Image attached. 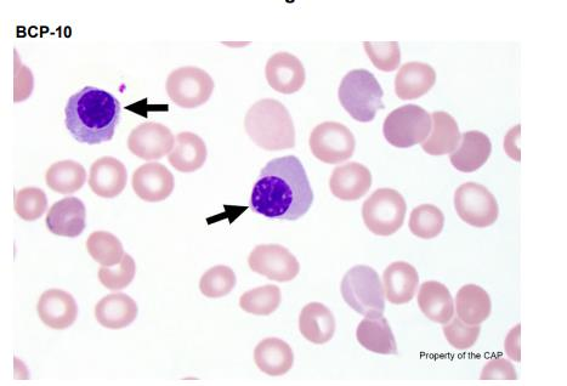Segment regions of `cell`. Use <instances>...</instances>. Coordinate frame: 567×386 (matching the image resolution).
<instances>
[{"label":"cell","instance_id":"obj_1","mask_svg":"<svg viewBox=\"0 0 567 386\" xmlns=\"http://www.w3.org/2000/svg\"><path fill=\"white\" fill-rule=\"evenodd\" d=\"M313 203L314 192L308 175L302 162L294 156L275 158L266 164L251 196L253 212L279 221L304 217Z\"/></svg>","mask_w":567,"mask_h":386},{"label":"cell","instance_id":"obj_2","mask_svg":"<svg viewBox=\"0 0 567 386\" xmlns=\"http://www.w3.org/2000/svg\"><path fill=\"white\" fill-rule=\"evenodd\" d=\"M65 116L66 128L78 143H109L121 119V102L111 93L88 85L68 99Z\"/></svg>","mask_w":567,"mask_h":386},{"label":"cell","instance_id":"obj_3","mask_svg":"<svg viewBox=\"0 0 567 386\" xmlns=\"http://www.w3.org/2000/svg\"><path fill=\"white\" fill-rule=\"evenodd\" d=\"M245 129L255 145L266 151H282L296 146V129L286 106L274 99H264L249 109Z\"/></svg>","mask_w":567,"mask_h":386},{"label":"cell","instance_id":"obj_4","mask_svg":"<svg viewBox=\"0 0 567 386\" xmlns=\"http://www.w3.org/2000/svg\"><path fill=\"white\" fill-rule=\"evenodd\" d=\"M383 89L377 78L367 70H354L343 78L339 101L344 110L357 122L368 123L384 109Z\"/></svg>","mask_w":567,"mask_h":386},{"label":"cell","instance_id":"obj_5","mask_svg":"<svg viewBox=\"0 0 567 386\" xmlns=\"http://www.w3.org/2000/svg\"><path fill=\"white\" fill-rule=\"evenodd\" d=\"M343 299L351 309L366 317H381L385 294L381 277L370 266L357 265L345 274L340 286Z\"/></svg>","mask_w":567,"mask_h":386},{"label":"cell","instance_id":"obj_6","mask_svg":"<svg viewBox=\"0 0 567 386\" xmlns=\"http://www.w3.org/2000/svg\"><path fill=\"white\" fill-rule=\"evenodd\" d=\"M406 212L407 204L399 191L379 189L364 203L362 218L372 234L387 237L401 229Z\"/></svg>","mask_w":567,"mask_h":386},{"label":"cell","instance_id":"obj_7","mask_svg":"<svg viewBox=\"0 0 567 386\" xmlns=\"http://www.w3.org/2000/svg\"><path fill=\"white\" fill-rule=\"evenodd\" d=\"M432 116L417 105L401 106L384 121L383 133L390 145L399 149L423 144L432 132Z\"/></svg>","mask_w":567,"mask_h":386},{"label":"cell","instance_id":"obj_8","mask_svg":"<svg viewBox=\"0 0 567 386\" xmlns=\"http://www.w3.org/2000/svg\"><path fill=\"white\" fill-rule=\"evenodd\" d=\"M214 87L211 75L198 67H180L170 73L166 83L169 99L181 109H196L207 104Z\"/></svg>","mask_w":567,"mask_h":386},{"label":"cell","instance_id":"obj_9","mask_svg":"<svg viewBox=\"0 0 567 386\" xmlns=\"http://www.w3.org/2000/svg\"><path fill=\"white\" fill-rule=\"evenodd\" d=\"M310 150L317 160L339 164L354 156L356 141L351 130L338 122L319 124L310 135Z\"/></svg>","mask_w":567,"mask_h":386},{"label":"cell","instance_id":"obj_10","mask_svg":"<svg viewBox=\"0 0 567 386\" xmlns=\"http://www.w3.org/2000/svg\"><path fill=\"white\" fill-rule=\"evenodd\" d=\"M458 217L470 226L485 229L496 223L500 208L496 197L481 184L467 183L459 186L455 193Z\"/></svg>","mask_w":567,"mask_h":386},{"label":"cell","instance_id":"obj_11","mask_svg":"<svg viewBox=\"0 0 567 386\" xmlns=\"http://www.w3.org/2000/svg\"><path fill=\"white\" fill-rule=\"evenodd\" d=\"M248 265L252 271L276 282H289L300 271L299 261L281 244H260L249 255Z\"/></svg>","mask_w":567,"mask_h":386},{"label":"cell","instance_id":"obj_12","mask_svg":"<svg viewBox=\"0 0 567 386\" xmlns=\"http://www.w3.org/2000/svg\"><path fill=\"white\" fill-rule=\"evenodd\" d=\"M175 138L161 123L147 122L134 128L128 138V149L145 161H157L173 151Z\"/></svg>","mask_w":567,"mask_h":386},{"label":"cell","instance_id":"obj_13","mask_svg":"<svg viewBox=\"0 0 567 386\" xmlns=\"http://www.w3.org/2000/svg\"><path fill=\"white\" fill-rule=\"evenodd\" d=\"M136 196L145 202L157 203L172 195L175 181L173 174L161 163H146L135 170L132 179Z\"/></svg>","mask_w":567,"mask_h":386},{"label":"cell","instance_id":"obj_14","mask_svg":"<svg viewBox=\"0 0 567 386\" xmlns=\"http://www.w3.org/2000/svg\"><path fill=\"white\" fill-rule=\"evenodd\" d=\"M265 76L272 89L286 95L299 92L306 79L302 61L289 53L272 55L266 64Z\"/></svg>","mask_w":567,"mask_h":386},{"label":"cell","instance_id":"obj_15","mask_svg":"<svg viewBox=\"0 0 567 386\" xmlns=\"http://www.w3.org/2000/svg\"><path fill=\"white\" fill-rule=\"evenodd\" d=\"M37 311L44 325L56 331L71 327L78 316L75 298L61 289H49L44 292L39 298Z\"/></svg>","mask_w":567,"mask_h":386},{"label":"cell","instance_id":"obj_16","mask_svg":"<svg viewBox=\"0 0 567 386\" xmlns=\"http://www.w3.org/2000/svg\"><path fill=\"white\" fill-rule=\"evenodd\" d=\"M372 186L370 169L357 162L343 164L333 170L330 189L333 196L345 202H353L364 197Z\"/></svg>","mask_w":567,"mask_h":386},{"label":"cell","instance_id":"obj_17","mask_svg":"<svg viewBox=\"0 0 567 386\" xmlns=\"http://www.w3.org/2000/svg\"><path fill=\"white\" fill-rule=\"evenodd\" d=\"M127 184V168L115 157H101L90 168L89 186L96 196L115 198L121 195Z\"/></svg>","mask_w":567,"mask_h":386},{"label":"cell","instance_id":"obj_18","mask_svg":"<svg viewBox=\"0 0 567 386\" xmlns=\"http://www.w3.org/2000/svg\"><path fill=\"white\" fill-rule=\"evenodd\" d=\"M85 218L87 210L84 203L79 198L67 197L49 209L45 223L51 234L75 238L84 231Z\"/></svg>","mask_w":567,"mask_h":386},{"label":"cell","instance_id":"obj_19","mask_svg":"<svg viewBox=\"0 0 567 386\" xmlns=\"http://www.w3.org/2000/svg\"><path fill=\"white\" fill-rule=\"evenodd\" d=\"M384 294L394 305L410 303L415 298L419 286V275L406 261H395L384 271Z\"/></svg>","mask_w":567,"mask_h":386},{"label":"cell","instance_id":"obj_20","mask_svg":"<svg viewBox=\"0 0 567 386\" xmlns=\"http://www.w3.org/2000/svg\"><path fill=\"white\" fill-rule=\"evenodd\" d=\"M492 145L484 133L472 130L462 135V143L451 153L450 160L459 172L473 173L489 161Z\"/></svg>","mask_w":567,"mask_h":386},{"label":"cell","instance_id":"obj_21","mask_svg":"<svg viewBox=\"0 0 567 386\" xmlns=\"http://www.w3.org/2000/svg\"><path fill=\"white\" fill-rule=\"evenodd\" d=\"M138 314V304L124 293L106 295L95 306L96 321L107 329L126 328L132 325Z\"/></svg>","mask_w":567,"mask_h":386},{"label":"cell","instance_id":"obj_22","mask_svg":"<svg viewBox=\"0 0 567 386\" xmlns=\"http://www.w3.org/2000/svg\"><path fill=\"white\" fill-rule=\"evenodd\" d=\"M436 82L434 68L423 62H408L395 78V93L401 100H416L432 90Z\"/></svg>","mask_w":567,"mask_h":386},{"label":"cell","instance_id":"obj_23","mask_svg":"<svg viewBox=\"0 0 567 386\" xmlns=\"http://www.w3.org/2000/svg\"><path fill=\"white\" fill-rule=\"evenodd\" d=\"M254 362L260 371L270 377L285 376L294 365L293 350L282 339H264L254 350Z\"/></svg>","mask_w":567,"mask_h":386},{"label":"cell","instance_id":"obj_24","mask_svg":"<svg viewBox=\"0 0 567 386\" xmlns=\"http://www.w3.org/2000/svg\"><path fill=\"white\" fill-rule=\"evenodd\" d=\"M418 306L430 321L446 325L455 315V303L445 285L438 281L424 282L418 293Z\"/></svg>","mask_w":567,"mask_h":386},{"label":"cell","instance_id":"obj_25","mask_svg":"<svg viewBox=\"0 0 567 386\" xmlns=\"http://www.w3.org/2000/svg\"><path fill=\"white\" fill-rule=\"evenodd\" d=\"M299 329L308 342L323 345L334 337L336 320L326 305L310 303L300 312Z\"/></svg>","mask_w":567,"mask_h":386},{"label":"cell","instance_id":"obj_26","mask_svg":"<svg viewBox=\"0 0 567 386\" xmlns=\"http://www.w3.org/2000/svg\"><path fill=\"white\" fill-rule=\"evenodd\" d=\"M207 155V146L200 136L184 132L178 134L175 139L174 149L169 153L168 161L180 173H194L206 163Z\"/></svg>","mask_w":567,"mask_h":386},{"label":"cell","instance_id":"obj_27","mask_svg":"<svg viewBox=\"0 0 567 386\" xmlns=\"http://www.w3.org/2000/svg\"><path fill=\"white\" fill-rule=\"evenodd\" d=\"M357 342L368 351L381 355L398 354V344L385 317H367L356 331Z\"/></svg>","mask_w":567,"mask_h":386},{"label":"cell","instance_id":"obj_28","mask_svg":"<svg viewBox=\"0 0 567 386\" xmlns=\"http://www.w3.org/2000/svg\"><path fill=\"white\" fill-rule=\"evenodd\" d=\"M432 121V133L422 145L424 152L432 156L450 155L455 152L462 136L456 119L450 113L438 111L433 113Z\"/></svg>","mask_w":567,"mask_h":386},{"label":"cell","instance_id":"obj_29","mask_svg":"<svg viewBox=\"0 0 567 386\" xmlns=\"http://www.w3.org/2000/svg\"><path fill=\"white\" fill-rule=\"evenodd\" d=\"M489 293L476 285H467L459 289L456 297L458 319L470 326H480L491 315Z\"/></svg>","mask_w":567,"mask_h":386},{"label":"cell","instance_id":"obj_30","mask_svg":"<svg viewBox=\"0 0 567 386\" xmlns=\"http://www.w3.org/2000/svg\"><path fill=\"white\" fill-rule=\"evenodd\" d=\"M87 180V172L81 163L61 161L51 164L45 174V183L50 190L61 195H71L81 190Z\"/></svg>","mask_w":567,"mask_h":386},{"label":"cell","instance_id":"obj_31","mask_svg":"<svg viewBox=\"0 0 567 386\" xmlns=\"http://www.w3.org/2000/svg\"><path fill=\"white\" fill-rule=\"evenodd\" d=\"M87 251L96 263L106 268L117 266L126 254L119 238L106 231H95L88 237Z\"/></svg>","mask_w":567,"mask_h":386},{"label":"cell","instance_id":"obj_32","mask_svg":"<svg viewBox=\"0 0 567 386\" xmlns=\"http://www.w3.org/2000/svg\"><path fill=\"white\" fill-rule=\"evenodd\" d=\"M445 215L440 208L433 204H422L412 210L410 218V230L413 235L422 240H432L438 237L444 230Z\"/></svg>","mask_w":567,"mask_h":386},{"label":"cell","instance_id":"obj_33","mask_svg":"<svg viewBox=\"0 0 567 386\" xmlns=\"http://www.w3.org/2000/svg\"><path fill=\"white\" fill-rule=\"evenodd\" d=\"M281 300V289L274 285H268L243 293L240 299V308L248 314L269 316L279 309Z\"/></svg>","mask_w":567,"mask_h":386},{"label":"cell","instance_id":"obj_34","mask_svg":"<svg viewBox=\"0 0 567 386\" xmlns=\"http://www.w3.org/2000/svg\"><path fill=\"white\" fill-rule=\"evenodd\" d=\"M237 278L229 266L219 265L204 272L200 281V291L209 299L226 297L236 287Z\"/></svg>","mask_w":567,"mask_h":386},{"label":"cell","instance_id":"obj_35","mask_svg":"<svg viewBox=\"0 0 567 386\" xmlns=\"http://www.w3.org/2000/svg\"><path fill=\"white\" fill-rule=\"evenodd\" d=\"M14 207L22 220L36 221L47 210L48 198L45 192L37 187H25L16 192Z\"/></svg>","mask_w":567,"mask_h":386},{"label":"cell","instance_id":"obj_36","mask_svg":"<svg viewBox=\"0 0 567 386\" xmlns=\"http://www.w3.org/2000/svg\"><path fill=\"white\" fill-rule=\"evenodd\" d=\"M135 274V260L129 254H124L117 268L102 266L98 277L101 285L110 289V291H122V289L127 288L133 282Z\"/></svg>","mask_w":567,"mask_h":386},{"label":"cell","instance_id":"obj_37","mask_svg":"<svg viewBox=\"0 0 567 386\" xmlns=\"http://www.w3.org/2000/svg\"><path fill=\"white\" fill-rule=\"evenodd\" d=\"M368 58L379 71L393 72L398 70L401 62V50L398 42H365Z\"/></svg>","mask_w":567,"mask_h":386},{"label":"cell","instance_id":"obj_38","mask_svg":"<svg viewBox=\"0 0 567 386\" xmlns=\"http://www.w3.org/2000/svg\"><path fill=\"white\" fill-rule=\"evenodd\" d=\"M480 326H470L462 320L452 319L446 323L444 334L447 342L456 350H468L473 348L480 337Z\"/></svg>","mask_w":567,"mask_h":386},{"label":"cell","instance_id":"obj_39","mask_svg":"<svg viewBox=\"0 0 567 386\" xmlns=\"http://www.w3.org/2000/svg\"><path fill=\"white\" fill-rule=\"evenodd\" d=\"M14 75V101H25L33 92L34 81L30 68L21 64L17 51H15Z\"/></svg>","mask_w":567,"mask_h":386},{"label":"cell","instance_id":"obj_40","mask_svg":"<svg viewBox=\"0 0 567 386\" xmlns=\"http://www.w3.org/2000/svg\"><path fill=\"white\" fill-rule=\"evenodd\" d=\"M481 380H517L518 373L514 366L506 359H493L486 363L480 376Z\"/></svg>","mask_w":567,"mask_h":386},{"label":"cell","instance_id":"obj_41","mask_svg":"<svg viewBox=\"0 0 567 386\" xmlns=\"http://www.w3.org/2000/svg\"><path fill=\"white\" fill-rule=\"evenodd\" d=\"M520 328L521 326L518 325L514 327L512 331L508 334L506 339V351L510 359L520 362L521 355H520Z\"/></svg>","mask_w":567,"mask_h":386},{"label":"cell","instance_id":"obj_42","mask_svg":"<svg viewBox=\"0 0 567 386\" xmlns=\"http://www.w3.org/2000/svg\"><path fill=\"white\" fill-rule=\"evenodd\" d=\"M520 126L513 128L506 136V141H504V149L508 153L509 157H512L514 161L520 162V149L517 146V141L520 140Z\"/></svg>","mask_w":567,"mask_h":386}]
</instances>
